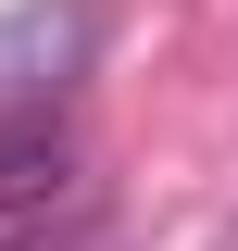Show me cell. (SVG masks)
<instances>
[{
    "label": "cell",
    "instance_id": "obj_1",
    "mask_svg": "<svg viewBox=\"0 0 238 251\" xmlns=\"http://www.w3.org/2000/svg\"><path fill=\"white\" fill-rule=\"evenodd\" d=\"M88 63V13L75 0H25L0 13V113H50V88Z\"/></svg>",
    "mask_w": 238,
    "mask_h": 251
},
{
    "label": "cell",
    "instance_id": "obj_2",
    "mask_svg": "<svg viewBox=\"0 0 238 251\" xmlns=\"http://www.w3.org/2000/svg\"><path fill=\"white\" fill-rule=\"evenodd\" d=\"M75 188V138L50 113H0V214H50Z\"/></svg>",
    "mask_w": 238,
    "mask_h": 251
}]
</instances>
